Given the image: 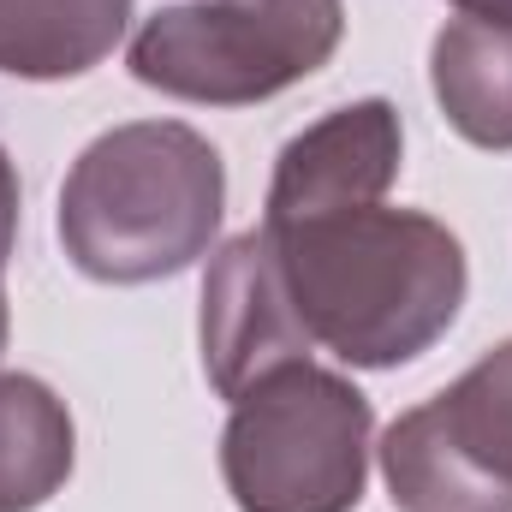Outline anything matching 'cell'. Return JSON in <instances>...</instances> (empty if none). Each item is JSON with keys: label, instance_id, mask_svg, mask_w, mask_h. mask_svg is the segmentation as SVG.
<instances>
[{"label": "cell", "instance_id": "obj_1", "mask_svg": "<svg viewBox=\"0 0 512 512\" xmlns=\"http://www.w3.org/2000/svg\"><path fill=\"white\" fill-rule=\"evenodd\" d=\"M268 227V221H262ZM310 346L393 370L429 352L465 304V245L417 209H340L268 227Z\"/></svg>", "mask_w": 512, "mask_h": 512}, {"label": "cell", "instance_id": "obj_2", "mask_svg": "<svg viewBox=\"0 0 512 512\" xmlns=\"http://www.w3.org/2000/svg\"><path fill=\"white\" fill-rule=\"evenodd\" d=\"M227 167L203 131L137 120L102 131L60 185V245L108 286H143L191 268L215 245Z\"/></svg>", "mask_w": 512, "mask_h": 512}, {"label": "cell", "instance_id": "obj_3", "mask_svg": "<svg viewBox=\"0 0 512 512\" xmlns=\"http://www.w3.org/2000/svg\"><path fill=\"white\" fill-rule=\"evenodd\" d=\"M370 399L346 376L286 364L233 399L221 477L239 512H352L370 477Z\"/></svg>", "mask_w": 512, "mask_h": 512}, {"label": "cell", "instance_id": "obj_4", "mask_svg": "<svg viewBox=\"0 0 512 512\" xmlns=\"http://www.w3.org/2000/svg\"><path fill=\"white\" fill-rule=\"evenodd\" d=\"M340 36V0H185L131 36V78L179 102L245 108L322 72Z\"/></svg>", "mask_w": 512, "mask_h": 512}, {"label": "cell", "instance_id": "obj_5", "mask_svg": "<svg viewBox=\"0 0 512 512\" xmlns=\"http://www.w3.org/2000/svg\"><path fill=\"white\" fill-rule=\"evenodd\" d=\"M382 477L405 512H512V340L393 417Z\"/></svg>", "mask_w": 512, "mask_h": 512}, {"label": "cell", "instance_id": "obj_6", "mask_svg": "<svg viewBox=\"0 0 512 512\" xmlns=\"http://www.w3.org/2000/svg\"><path fill=\"white\" fill-rule=\"evenodd\" d=\"M310 334L298 322L292 286L268 227L239 233L209 262L203 280V370L221 399H245L262 376L304 364Z\"/></svg>", "mask_w": 512, "mask_h": 512}, {"label": "cell", "instance_id": "obj_7", "mask_svg": "<svg viewBox=\"0 0 512 512\" xmlns=\"http://www.w3.org/2000/svg\"><path fill=\"white\" fill-rule=\"evenodd\" d=\"M399 155H405V131H399L393 102L370 96V102L334 108L280 149L262 221L286 227V221H310V215L370 209L399 179Z\"/></svg>", "mask_w": 512, "mask_h": 512}, {"label": "cell", "instance_id": "obj_8", "mask_svg": "<svg viewBox=\"0 0 512 512\" xmlns=\"http://www.w3.org/2000/svg\"><path fill=\"white\" fill-rule=\"evenodd\" d=\"M131 0H0V72L6 78H84L126 36Z\"/></svg>", "mask_w": 512, "mask_h": 512}, {"label": "cell", "instance_id": "obj_9", "mask_svg": "<svg viewBox=\"0 0 512 512\" xmlns=\"http://www.w3.org/2000/svg\"><path fill=\"white\" fill-rule=\"evenodd\" d=\"M429 84L465 143L512 149V24L453 18L429 48Z\"/></svg>", "mask_w": 512, "mask_h": 512}, {"label": "cell", "instance_id": "obj_10", "mask_svg": "<svg viewBox=\"0 0 512 512\" xmlns=\"http://www.w3.org/2000/svg\"><path fill=\"white\" fill-rule=\"evenodd\" d=\"M72 411L36 376H0V512H36L72 477Z\"/></svg>", "mask_w": 512, "mask_h": 512}, {"label": "cell", "instance_id": "obj_11", "mask_svg": "<svg viewBox=\"0 0 512 512\" xmlns=\"http://www.w3.org/2000/svg\"><path fill=\"white\" fill-rule=\"evenodd\" d=\"M18 245V173L0 149V352H6V334H12V310H6V256Z\"/></svg>", "mask_w": 512, "mask_h": 512}, {"label": "cell", "instance_id": "obj_12", "mask_svg": "<svg viewBox=\"0 0 512 512\" xmlns=\"http://www.w3.org/2000/svg\"><path fill=\"white\" fill-rule=\"evenodd\" d=\"M465 18H489V24H512V0H453Z\"/></svg>", "mask_w": 512, "mask_h": 512}]
</instances>
